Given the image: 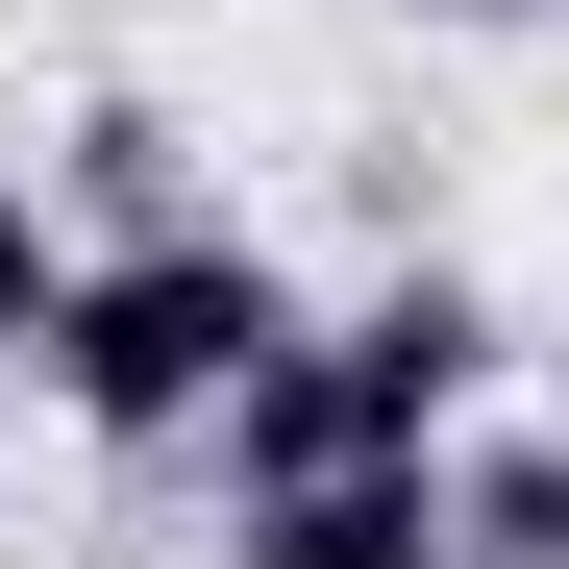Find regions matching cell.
<instances>
[{
    "label": "cell",
    "mask_w": 569,
    "mask_h": 569,
    "mask_svg": "<svg viewBox=\"0 0 569 569\" xmlns=\"http://www.w3.org/2000/svg\"><path fill=\"white\" fill-rule=\"evenodd\" d=\"M272 347H298V272H272V248L199 199V223H124L100 272H74V322H50V371H26V397H50L74 446H124V470H149V446H199Z\"/></svg>",
    "instance_id": "6da1fadb"
},
{
    "label": "cell",
    "mask_w": 569,
    "mask_h": 569,
    "mask_svg": "<svg viewBox=\"0 0 569 569\" xmlns=\"http://www.w3.org/2000/svg\"><path fill=\"white\" fill-rule=\"evenodd\" d=\"M347 371H371V421L397 446H446V421H496V371H520V322H496V272H446V248H397L347 298Z\"/></svg>",
    "instance_id": "7a4b0ae2"
},
{
    "label": "cell",
    "mask_w": 569,
    "mask_h": 569,
    "mask_svg": "<svg viewBox=\"0 0 569 569\" xmlns=\"http://www.w3.org/2000/svg\"><path fill=\"white\" fill-rule=\"evenodd\" d=\"M371 446H397V421H371V371H347V322H298V347H272L248 397L199 421V470H223V496H322V470H371Z\"/></svg>",
    "instance_id": "3957f363"
},
{
    "label": "cell",
    "mask_w": 569,
    "mask_h": 569,
    "mask_svg": "<svg viewBox=\"0 0 569 569\" xmlns=\"http://www.w3.org/2000/svg\"><path fill=\"white\" fill-rule=\"evenodd\" d=\"M248 569H470L446 446H371V470H322V496H248Z\"/></svg>",
    "instance_id": "277c9868"
},
{
    "label": "cell",
    "mask_w": 569,
    "mask_h": 569,
    "mask_svg": "<svg viewBox=\"0 0 569 569\" xmlns=\"http://www.w3.org/2000/svg\"><path fill=\"white\" fill-rule=\"evenodd\" d=\"M50 199H74V248H124V223H199V124H173L149 74H100V100L50 124Z\"/></svg>",
    "instance_id": "5b68a950"
},
{
    "label": "cell",
    "mask_w": 569,
    "mask_h": 569,
    "mask_svg": "<svg viewBox=\"0 0 569 569\" xmlns=\"http://www.w3.org/2000/svg\"><path fill=\"white\" fill-rule=\"evenodd\" d=\"M446 520H470V569H569V397L545 421H446Z\"/></svg>",
    "instance_id": "8992f818"
},
{
    "label": "cell",
    "mask_w": 569,
    "mask_h": 569,
    "mask_svg": "<svg viewBox=\"0 0 569 569\" xmlns=\"http://www.w3.org/2000/svg\"><path fill=\"white\" fill-rule=\"evenodd\" d=\"M74 272H100V248H74V199H50L26 149H0V371H50V322H74Z\"/></svg>",
    "instance_id": "52a82bcc"
},
{
    "label": "cell",
    "mask_w": 569,
    "mask_h": 569,
    "mask_svg": "<svg viewBox=\"0 0 569 569\" xmlns=\"http://www.w3.org/2000/svg\"><path fill=\"white\" fill-rule=\"evenodd\" d=\"M421 26H545V0H421Z\"/></svg>",
    "instance_id": "ba28073f"
},
{
    "label": "cell",
    "mask_w": 569,
    "mask_h": 569,
    "mask_svg": "<svg viewBox=\"0 0 569 569\" xmlns=\"http://www.w3.org/2000/svg\"><path fill=\"white\" fill-rule=\"evenodd\" d=\"M545 397H569V347H545Z\"/></svg>",
    "instance_id": "9c48e42d"
}]
</instances>
